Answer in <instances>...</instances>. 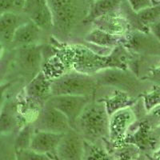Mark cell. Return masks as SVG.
<instances>
[{
    "instance_id": "obj_4",
    "label": "cell",
    "mask_w": 160,
    "mask_h": 160,
    "mask_svg": "<svg viewBox=\"0 0 160 160\" xmlns=\"http://www.w3.org/2000/svg\"><path fill=\"white\" fill-rule=\"evenodd\" d=\"M96 80L92 75L78 71L65 73L51 79V93L54 95L92 97L96 92Z\"/></svg>"
},
{
    "instance_id": "obj_11",
    "label": "cell",
    "mask_w": 160,
    "mask_h": 160,
    "mask_svg": "<svg viewBox=\"0 0 160 160\" xmlns=\"http://www.w3.org/2000/svg\"><path fill=\"white\" fill-rule=\"evenodd\" d=\"M15 59L20 70L33 77L41 71L42 63V47L39 44L16 48Z\"/></svg>"
},
{
    "instance_id": "obj_10",
    "label": "cell",
    "mask_w": 160,
    "mask_h": 160,
    "mask_svg": "<svg viewBox=\"0 0 160 160\" xmlns=\"http://www.w3.org/2000/svg\"><path fill=\"white\" fill-rule=\"evenodd\" d=\"M83 138L71 128L64 133L55 151L56 160H83Z\"/></svg>"
},
{
    "instance_id": "obj_6",
    "label": "cell",
    "mask_w": 160,
    "mask_h": 160,
    "mask_svg": "<svg viewBox=\"0 0 160 160\" xmlns=\"http://www.w3.org/2000/svg\"><path fill=\"white\" fill-rule=\"evenodd\" d=\"M91 100V97L88 96L54 95L50 97L45 103L62 112L68 118L72 128L75 120Z\"/></svg>"
},
{
    "instance_id": "obj_12",
    "label": "cell",
    "mask_w": 160,
    "mask_h": 160,
    "mask_svg": "<svg viewBox=\"0 0 160 160\" xmlns=\"http://www.w3.org/2000/svg\"><path fill=\"white\" fill-rule=\"evenodd\" d=\"M51 79L41 70L25 87L24 95L43 106L47 100L51 96Z\"/></svg>"
},
{
    "instance_id": "obj_30",
    "label": "cell",
    "mask_w": 160,
    "mask_h": 160,
    "mask_svg": "<svg viewBox=\"0 0 160 160\" xmlns=\"http://www.w3.org/2000/svg\"><path fill=\"white\" fill-rule=\"evenodd\" d=\"M0 160H8V159H7V158H3V157H2V156H1V155H0Z\"/></svg>"
},
{
    "instance_id": "obj_20",
    "label": "cell",
    "mask_w": 160,
    "mask_h": 160,
    "mask_svg": "<svg viewBox=\"0 0 160 160\" xmlns=\"http://www.w3.org/2000/svg\"><path fill=\"white\" fill-rule=\"evenodd\" d=\"M84 39L88 42L103 48H114L123 45L125 35L118 36L114 35L102 31L96 28H93L89 32L85 35Z\"/></svg>"
},
{
    "instance_id": "obj_5",
    "label": "cell",
    "mask_w": 160,
    "mask_h": 160,
    "mask_svg": "<svg viewBox=\"0 0 160 160\" xmlns=\"http://www.w3.org/2000/svg\"><path fill=\"white\" fill-rule=\"evenodd\" d=\"M32 125L35 131L57 134H64L71 128L68 118L62 112L46 103Z\"/></svg>"
},
{
    "instance_id": "obj_17",
    "label": "cell",
    "mask_w": 160,
    "mask_h": 160,
    "mask_svg": "<svg viewBox=\"0 0 160 160\" xmlns=\"http://www.w3.org/2000/svg\"><path fill=\"white\" fill-rule=\"evenodd\" d=\"M83 160H117V156L108 140L88 142L84 140Z\"/></svg>"
},
{
    "instance_id": "obj_9",
    "label": "cell",
    "mask_w": 160,
    "mask_h": 160,
    "mask_svg": "<svg viewBox=\"0 0 160 160\" xmlns=\"http://www.w3.org/2000/svg\"><path fill=\"white\" fill-rule=\"evenodd\" d=\"M22 14L43 32L52 31V15L47 0H24Z\"/></svg>"
},
{
    "instance_id": "obj_14",
    "label": "cell",
    "mask_w": 160,
    "mask_h": 160,
    "mask_svg": "<svg viewBox=\"0 0 160 160\" xmlns=\"http://www.w3.org/2000/svg\"><path fill=\"white\" fill-rule=\"evenodd\" d=\"M94 27L106 32L118 36H123L129 32L131 24L122 13H113L96 18L91 22Z\"/></svg>"
},
{
    "instance_id": "obj_23",
    "label": "cell",
    "mask_w": 160,
    "mask_h": 160,
    "mask_svg": "<svg viewBox=\"0 0 160 160\" xmlns=\"http://www.w3.org/2000/svg\"><path fill=\"white\" fill-rule=\"evenodd\" d=\"M35 131L32 123L25 124L17 132L16 136L13 141L14 151L18 150L29 149L33 133Z\"/></svg>"
},
{
    "instance_id": "obj_16",
    "label": "cell",
    "mask_w": 160,
    "mask_h": 160,
    "mask_svg": "<svg viewBox=\"0 0 160 160\" xmlns=\"http://www.w3.org/2000/svg\"><path fill=\"white\" fill-rule=\"evenodd\" d=\"M42 32L43 31L35 23L30 20H27L17 28L11 43L15 48L38 44Z\"/></svg>"
},
{
    "instance_id": "obj_27",
    "label": "cell",
    "mask_w": 160,
    "mask_h": 160,
    "mask_svg": "<svg viewBox=\"0 0 160 160\" xmlns=\"http://www.w3.org/2000/svg\"><path fill=\"white\" fill-rule=\"evenodd\" d=\"M12 83V82H7L0 84V110L2 109V106L6 101V92L11 88Z\"/></svg>"
},
{
    "instance_id": "obj_2",
    "label": "cell",
    "mask_w": 160,
    "mask_h": 160,
    "mask_svg": "<svg viewBox=\"0 0 160 160\" xmlns=\"http://www.w3.org/2000/svg\"><path fill=\"white\" fill-rule=\"evenodd\" d=\"M53 18V31L67 37L80 25H84L91 0H47Z\"/></svg>"
},
{
    "instance_id": "obj_15",
    "label": "cell",
    "mask_w": 160,
    "mask_h": 160,
    "mask_svg": "<svg viewBox=\"0 0 160 160\" xmlns=\"http://www.w3.org/2000/svg\"><path fill=\"white\" fill-rule=\"evenodd\" d=\"M22 127L23 125L17 111L16 100H6L0 110V135H11L14 131H19Z\"/></svg>"
},
{
    "instance_id": "obj_8",
    "label": "cell",
    "mask_w": 160,
    "mask_h": 160,
    "mask_svg": "<svg viewBox=\"0 0 160 160\" xmlns=\"http://www.w3.org/2000/svg\"><path fill=\"white\" fill-rule=\"evenodd\" d=\"M158 134L151 129L148 124L141 122L133 133H128L123 144H131L145 155H149L159 151Z\"/></svg>"
},
{
    "instance_id": "obj_25",
    "label": "cell",
    "mask_w": 160,
    "mask_h": 160,
    "mask_svg": "<svg viewBox=\"0 0 160 160\" xmlns=\"http://www.w3.org/2000/svg\"><path fill=\"white\" fill-rule=\"evenodd\" d=\"M143 105L147 111H151L158 108L159 105V88L155 86L151 91L143 95Z\"/></svg>"
},
{
    "instance_id": "obj_19",
    "label": "cell",
    "mask_w": 160,
    "mask_h": 160,
    "mask_svg": "<svg viewBox=\"0 0 160 160\" xmlns=\"http://www.w3.org/2000/svg\"><path fill=\"white\" fill-rule=\"evenodd\" d=\"M98 100L103 102L109 116L120 110L131 108L136 102L135 98L131 97L127 91L117 88L113 90L110 95Z\"/></svg>"
},
{
    "instance_id": "obj_24",
    "label": "cell",
    "mask_w": 160,
    "mask_h": 160,
    "mask_svg": "<svg viewBox=\"0 0 160 160\" xmlns=\"http://www.w3.org/2000/svg\"><path fill=\"white\" fill-rule=\"evenodd\" d=\"M15 160H56L48 155L39 154L31 149L15 151Z\"/></svg>"
},
{
    "instance_id": "obj_3",
    "label": "cell",
    "mask_w": 160,
    "mask_h": 160,
    "mask_svg": "<svg viewBox=\"0 0 160 160\" xmlns=\"http://www.w3.org/2000/svg\"><path fill=\"white\" fill-rule=\"evenodd\" d=\"M109 117L103 102L91 100L75 120L72 129L88 142L108 140Z\"/></svg>"
},
{
    "instance_id": "obj_7",
    "label": "cell",
    "mask_w": 160,
    "mask_h": 160,
    "mask_svg": "<svg viewBox=\"0 0 160 160\" xmlns=\"http://www.w3.org/2000/svg\"><path fill=\"white\" fill-rule=\"evenodd\" d=\"M135 122V113L131 108H125L109 117L108 142L112 148L122 145L130 128Z\"/></svg>"
},
{
    "instance_id": "obj_28",
    "label": "cell",
    "mask_w": 160,
    "mask_h": 160,
    "mask_svg": "<svg viewBox=\"0 0 160 160\" xmlns=\"http://www.w3.org/2000/svg\"><path fill=\"white\" fill-rule=\"evenodd\" d=\"M135 160H148V158L145 154H142V153L140 152L139 155H138V157H137Z\"/></svg>"
},
{
    "instance_id": "obj_22",
    "label": "cell",
    "mask_w": 160,
    "mask_h": 160,
    "mask_svg": "<svg viewBox=\"0 0 160 160\" xmlns=\"http://www.w3.org/2000/svg\"><path fill=\"white\" fill-rule=\"evenodd\" d=\"M137 21L142 28L148 30V27L160 22V7L154 5L135 13Z\"/></svg>"
},
{
    "instance_id": "obj_18",
    "label": "cell",
    "mask_w": 160,
    "mask_h": 160,
    "mask_svg": "<svg viewBox=\"0 0 160 160\" xmlns=\"http://www.w3.org/2000/svg\"><path fill=\"white\" fill-rule=\"evenodd\" d=\"M27 20L22 13L6 12L0 15V42L11 43L17 28Z\"/></svg>"
},
{
    "instance_id": "obj_1",
    "label": "cell",
    "mask_w": 160,
    "mask_h": 160,
    "mask_svg": "<svg viewBox=\"0 0 160 160\" xmlns=\"http://www.w3.org/2000/svg\"><path fill=\"white\" fill-rule=\"evenodd\" d=\"M61 55L65 63L72 67L74 71L90 75L106 69L128 68L125 53L119 47L114 48L108 55H101L83 46H69L63 48Z\"/></svg>"
},
{
    "instance_id": "obj_31",
    "label": "cell",
    "mask_w": 160,
    "mask_h": 160,
    "mask_svg": "<svg viewBox=\"0 0 160 160\" xmlns=\"http://www.w3.org/2000/svg\"><path fill=\"white\" fill-rule=\"evenodd\" d=\"M91 1H92V2H93V1H95V0H91Z\"/></svg>"
},
{
    "instance_id": "obj_26",
    "label": "cell",
    "mask_w": 160,
    "mask_h": 160,
    "mask_svg": "<svg viewBox=\"0 0 160 160\" xmlns=\"http://www.w3.org/2000/svg\"><path fill=\"white\" fill-rule=\"evenodd\" d=\"M126 1L134 13H138L149 7L154 6L151 0H126Z\"/></svg>"
},
{
    "instance_id": "obj_29",
    "label": "cell",
    "mask_w": 160,
    "mask_h": 160,
    "mask_svg": "<svg viewBox=\"0 0 160 160\" xmlns=\"http://www.w3.org/2000/svg\"><path fill=\"white\" fill-rule=\"evenodd\" d=\"M3 50H4L3 44L0 42V58H1V57H2V53H3Z\"/></svg>"
},
{
    "instance_id": "obj_13",
    "label": "cell",
    "mask_w": 160,
    "mask_h": 160,
    "mask_svg": "<svg viewBox=\"0 0 160 160\" xmlns=\"http://www.w3.org/2000/svg\"><path fill=\"white\" fill-rule=\"evenodd\" d=\"M62 135L63 134L35 130L29 149L39 154L48 155L55 159V151Z\"/></svg>"
},
{
    "instance_id": "obj_21",
    "label": "cell",
    "mask_w": 160,
    "mask_h": 160,
    "mask_svg": "<svg viewBox=\"0 0 160 160\" xmlns=\"http://www.w3.org/2000/svg\"><path fill=\"white\" fill-rule=\"evenodd\" d=\"M124 0H95L93 1L89 14L86 18L84 25L91 23L96 18L118 12Z\"/></svg>"
}]
</instances>
